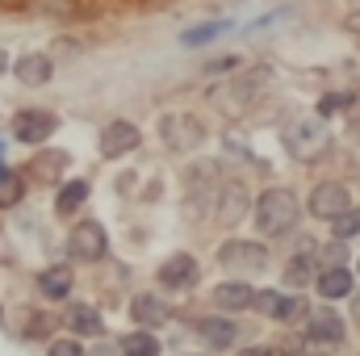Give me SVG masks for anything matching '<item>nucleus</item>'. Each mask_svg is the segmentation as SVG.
Listing matches in <instances>:
<instances>
[{"mask_svg": "<svg viewBox=\"0 0 360 356\" xmlns=\"http://www.w3.org/2000/svg\"><path fill=\"white\" fill-rule=\"evenodd\" d=\"M281 147L293 155V160H302V164H310V160H319L327 147H331V130H327V117H297V122H289L285 130H281Z\"/></svg>", "mask_w": 360, "mask_h": 356, "instance_id": "obj_1", "label": "nucleus"}, {"mask_svg": "<svg viewBox=\"0 0 360 356\" xmlns=\"http://www.w3.org/2000/svg\"><path fill=\"white\" fill-rule=\"evenodd\" d=\"M297 218H302V205H297V197L285 184L260 193V201H256V227L264 235H289L297 227Z\"/></svg>", "mask_w": 360, "mask_h": 356, "instance_id": "obj_2", "label": "nucleus"}, {"mask_svg": "<svg viewBox=\"0 0 360 356\" xmlns=\"http://www.w3.org/2000/svg\"><path fill=\"white\" fill-rule=\"evenodd\" d=\"M306 210L314 222H340L352 210V189L344 180H319L306 197Z\"/></svg>", "mask_w": 360, "mask_h": 356, "instance_id": "obj_3", "label": "nucleus"}, {"mask_svg": "<svg viewBox=\"0 0 360 356\" xmlns=\"http://www.w3.org/2000/svg\"><path fill=\"white\" fill-rule=\"evenodd\" d=\"M218 265L226 272H239V276H256L269 268V248L256 239H226L218 248Z\"/></svg>", "mask_w": 360, "mask_h": 356, "instance_id": "obj_4", "label": "nucleus"}, {"mask_svg": "<svg viewBox=\"0 0 360 356\" xmlns=\"http://www.w3.org/2000/svg\"><path fill=\"white\" fill-rule=\"evenodd\" d=\"M105 252H109V235H105V227L101 222H76L72 231H68V256L72 260H80V265H96V260H105Z\"/></svg>", "mask_w": 360, "mask_h": 356, "instance_id": "obj_5", "label": "nucleus"}, {"mask_svg": "<svg viewBox=\"0 0 360 356\" xmlns=\"http://www.w3.org/2000/svg\"><path fill=\"white\" fill-rule=\"evenodd\" d=\"M306 344H314V348H335V344H344L348 340V323H344V314L340 310H331V306H314L310 314H306Z\"/></svg>", "mask_w": 360, "mask_h": 356, "instance_id": "obj_6", "label": "nucleus"}, {"mask_svg": "<svg viewBox=\"0 0 360 356\" xmlns=\"http://www.w3.org/2000/svg\"><path fill=\"white\" fill-rule=\"evenodd\" d=\"M8 130H13V139H17V143L38 147V143H46V139L59 130V117H55V113H46V109H17Z\"/></svg>", "mask_w": 360, "mask_h": 356, "instance_id": "obj_7", "label": "nucleus"}, {"mask_svg": "<svg viewBox=\"0 0 360 356\" xmlns=\"http://www.w3.org/2000/svg\"><path fill=\"white\" fill-rule=\"evenodd\" d=\"M193 331H197V340L205 344V352H231L235 340H239V327H235L226 314H218V310L205 314V319H197Z\"/></svg>", "mask_w": 360, "mask_h": 356, "instance_id": "obj_8", "label": "nucleus"}, {"mask_svg": "<svg viewBox=\"0 0 360 356\" xmlns=\"http://www.w3.org/2000/svg\"><path fill=\"white\" fill-rule=\"evenodd\" d=\"M139 143H143V134H139V126L126 122V117L105 122V130H101V155H105V160H122V155H130Z\"/></svg>", "mask_w": 360, "mask_h": 356, "instance_id": "obj_9", "label": "nucleus"}, {"mask_svg": "<svg viewBox=\"0 0 360 356\" xmlns=\"http://www.w3.org/2000/svg\"><path fill=\"white\" fill-rule=\"evenodd\" d=\"M197 281H201V268H197V260H193L188 252H176V256H168V260L160 265V285H164L168 293H188Z\"/></svg>", "mask_w": 360, "mask_h": 356, "instance_id": "obj_10", "label": "nucleus"}, {"mask_svg": "<svg viewBox=\"0 0 360 356\" xmlns=\"http://www.w3.org/2000/svg\"><path fill=\"white\" fill-rule=\"evenodd\" d=\"M252 310H260L264 319H276V323H289V319H297V314H310L297 293H281V289H260Z\"/></svg>", "mask_w": 360, "mask_h": 356, "instance_id": "obj_11", "label": "nucleus"}, {"mask_svg": "<svg viewBox=\"0 0 360 356\" xmlns=\"http://www.w3.org/2000/svg\"><path fill=\"white\" fill-rule=\"evenodd\" d=\"M210 302H214L218 314H239V310H252L256 306V289L248 281H222V285H214Z\"/></svg>", "mask_w": 360, "mask_h": 356, "instance_id": "obj_12", "label": "nucleus"}, {"mask_svg": "<svg viewBox=\"0 0 360 356\" xmlns=\"http://www.w3.org/2000/svg\"><path fill=\"white\" fill-rule=\"evenodd\" d=\"M243 214H248V184L243 180H226L222 193H218V201H214V218L222 227H235Z\"/></svg>", "mask_w": 360, "mask_h": 356, "instance_id": "obj_13", "label": "nucleus"}, {"mask_svg": "<svg viewBox=\"0 0 360 356\" xmlns=\"http://www.w3.org/2000/svg\"><path fill=\"white\" fill-rule=\"evenodd\" d=\"M130 319H134L139 327L155 331V327H164V323L172 319V306H168L160 293H134V302H130Z\"/></svg>", "mask_w": 360, "mask_h": 356, "instance_id": "obj_14", "label": "nucleus"}, {"mask_svg": "<svg viewBox=\"0 0 360 356\" xmlns=\"http://www.w3.org/2000/svg\"><path fill=\"white\" fill-rule=\"evenodd\" d=\"M13 76H17L25 89H42V84H51V76H55V63H51L42 51H30V55H21V59L13 63Z\"/></svg>", "mask_w": 360, "mask_h": 356, "instance_id": "obj_15", "label": "nucleus"}, {"mask_svg": "<svg viewBox=\"0 0 360 356\" xmlns=\"http://www.w3.org/2000/svg\"><path fill=\"white\" fill-rule=\"evenodd\" d=\"M314 289H319V298L340 302V298H352L356 293V276H352V268H323L319 281H314Z\"/></svg>", "mask_w": 360, "mask_h": 356, "instance_id": "obj_16", "label": "nucleus"}, {"mask_svg": "<svg viewBox=\"0 0 360 356\" xmlns=\"http://www.w3.org/2000/svg\"><path fill=\"white\" fill-rule=\"evenodd\" d=\"M72 281H76V276H72V268L68 265H51V268L38 272V289H42L51 302H63V298L72 293Z\"/></svg>", "mask_w": 360, "mask_h": 356, "instance_id": "obj_17", "label": "nucleus"}, {"mask_svg": "<svg viewBox=\"0 0 360 356\" xmlns=\"http://www.w3.org/2000/svg\"><path fill=\"white\" fill-rule=\"evenodd\" d=\"M84 201H89V180L84 177L68 180V184L59 189V197H55V214H59V218H76Z\"/></svg>", "mask_w": 360, "mask_h": 356, "instance_id": "obj_18", "label": "nucleus"}, {"mask_svg": "<svg viewBox=\"0 0 360 356\" xmlns=\"http://www.w3.org/2000/svg\"><path fill=\"white\" fill-rule=\"evenodd\" d=\"M226 30H231V21H226V17H218V21H201V25H193V30H184V34H180V46H188V51L210 46V42H218Z\"/></svg>", "mask_w": 360, "mask_h": 356, "instance_id": "obj_19", "label": "nucleus"}, {"mask_svg": "<svg viewBox=\"0 0 360 356\" xmlns=\"http://www.w3.org/2000/svg\"><path fill=\"white\" fill-rule=\"evenodd\" d=\"M68 327L76 336H105V323H101V314L92 310L89 302H72L68 306Z\"/></svg>", "mask_w": 360, "mask_h": 356, "instance_id": "obj_20", "label": "nucleus"}, {"mask_svg": "<svg viewBox=\"0 0 360 356\" xmlns=\"http://www.w3.org/2000/svg\"><path fill=\"white\" fill-rule=\"evenodd\" d=\"M314 260H319V252H297V256L285 265V285H293V289L314 285V281H319V276H314Z\"/></svg>", "mask_w": 360, "mask_h": 356, "instance_id": "obj_21", "label": "nucleus"}, {"mask_svg": "<svg viewBox=\"0 0 360 356\" xmlns=\"http://www.w3.org/2000/svg\"><path fill=\"white\" fill-rule=\"evenodd\" d=\"M117 348H122V356H160V340L151 336V331H130V336H122L117 340Z\"/></svg>", "mask_w": 360, "mask_h": 356, "instance_id": "obj_22", "label": "nucleus"}, {"mask_svg": "<svg viewBox=\"0 0 360 356\" xmlns=\"http://www.w3.org/2000/svg\"><path fill=\"white\" fill-rule=\"evenodd\" d=\"M25 201V180L13 168H0V210H17Z\"/></svg>", "mask_w": 360, "mask_h": 356, "instance_id": "obj_23", "label": "nucleus"}, {"mask_svg": "<svg viewBox=\"0 0 360 356\" xmlns=\"http://www.w3.org/2000/svg\"><path fill=\"white\" fill-rule=\"evenodd\" d=\"M356 105V96L352 92H327L323 101H319V117H331V113H348Z\"/></svg>", "mask_w": 360, "mask_h": 356, "instance_id": "obj_24", "label": "nucleus"}, {"mask_svg": "<svg viewBox=\"0 0 360 356\" xmlns=\"http://www.w3.org/2000/svg\"><path fill=\"white\" fill-rule=\"evenodd\" d=\"M331 235H335V239H344V243H352V239H356V235H360V205H352L340 222H331Z\"/></svg>", "mask_w": 360, "mask_h": 356, "instance_id": "obj_25", "label": "nucleus"}, {"mask_svg": "<svg viewBox=\"0 0 360 356\" xmlns=\"http://www.w3.org/2000/svg\"><path fill=\"white\" fill-rule=\"evenodd\" d=\"M46 356H89V348H84L80 340L63 336V340H51V348H46Z\"/></svg>", "mask_w": 360, "mask_h": 356, "instance_id": "obj_26", "label": "nucleus"}, {"mask_svg": "<svg viewBox=\"0 0 360 356\" xmlns=\"http://www.w3.org/2000/svg\"><path fill=\"white\" fill-rule=\"evenodd\" d=\"M323 260H327L323 268H348V243H344V239H335V243L323 252Z\"/></svg>", "mask_w": 360, "mask_h": 356, "instance_id": "obj_27", "label": "nucleus"}, {"mask_svg": "<svg viewBox=\"0 0 360 356\" xmlns=\"http://www.w3.org/2000/svg\"><path fill=\"white\" fill-rule=\"evenodd\" d=\"M59 164H68V155H63V151H55V155H51V164H46V160H34V168H38V177H42V180H59Z\"/></svg>", "mask_w": 360, "mask_h": 356, "instance_id": "obj_28", "label": "nucleus"}, {"mask_svg": "<svg viewBox=\"0 0 360 356\" xmlns=\"http://www.w3.org/2000/svg\"><path fill=\"white\" fill-rule=\"evenodd\" d=\"M239 68V59L235 55H222V59H210L205 63V76H226V72H235Z\"/></svg>", "mask_w": 360, "mask_h": 356, "instance_id": "obj_29", "label": "nucleus"}, {"mask_svg": "<svg viewBox=\"0 0 360 356\" xmlns=\"http://www.w3.org/2000/svg\"><path fill=\"white\" fill-rule=\"evenodd\" d=\"M239 356H276V352H272V348H243Z\"/></svg>", "mask_w": 360, "mask_h": 356, "instance_id": "obj_30", "label": "nucleus"}, {"mask_svg": "<svg viewBox=\"0 0 360 356\" xmlns=\"http://www.w3.org/2000/svg\"><path fill=\"white\" fill-rule=\"evenodd\" d=\"M92 356H122V348H109V344H101V348H96Z\"/></svg>", "mask_w": 360, "mask_h": 356, "instance_id": "obj_31", "label": "nucleus"}, {"mask_svg": "<svg viewBox=\"0 0 360 356\" xmlns=\"http://www.w3.org/2000/svg\"><path fill=\"white\" fill-rule=\"evenodd\" d=\"M8 68H13V63H8V55H4V51H0V76H4V72H8Z\"/></svg>", "mask_w": 360, "mask_h": 356, "instance_id": "obj_32", "label": "nucleus"}, {"mask_svg": "<svg viewBox=\"0 0 360 356\" xmlns=\"http://www.w3.org/2000/svg\"><path fill=\"white\" fill-rule=\"evenodd\" d=\"M348 134H352V139H356V143H360V117H356V122H352V126H348Z\"/></svg>", "mask_w": 360, "mask_h": 356, "instance_id": "obj_33", "label": "nucleus"}, {"mask_svg": "<svg viewBox=\"0 0 360 356\" xmlns=\"http://www.w3.org/2000/svg\"><path fill=\"white\" fill-rule=\"evenodd\" d=\"M352 314H356V323H360V293H356V302H352Z\"/></svg>", "mask_w": 360, "mask_h": 356, "instance_id": "obj_34", "label": "nucleus"}, {"mask_svg": "<svg viewBox=\"0 0 360 356\" xmlns=\"http://www.w3.org/2000/svg\"><path fill=\"white\" fill-rule=\"evenodd\" d=\"M302 356H327V352H323V348H314V352H302Z\"/></svg>", "mask_w": 360, "mask_h": 356, "instance_id": "obj_35", "label": "nucleus"}]
</instances>
